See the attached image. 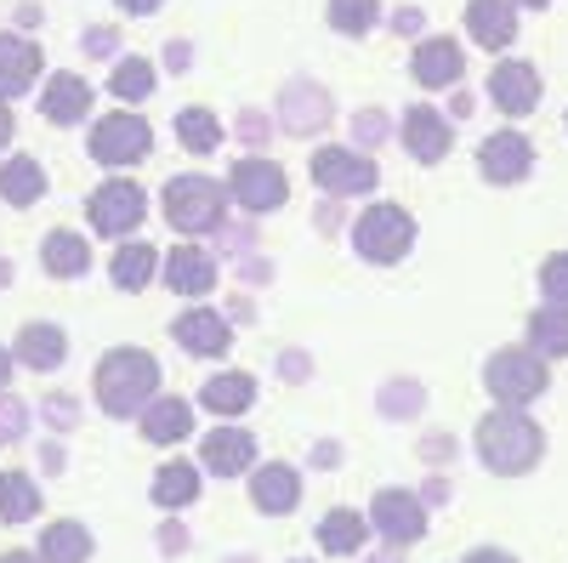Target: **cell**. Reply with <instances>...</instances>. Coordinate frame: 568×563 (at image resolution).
Segmentation results:
<instances>
[{
	"mask_svg": "<svg viewBox=\"0 0 568 563\" xmlns=\"http://www.w3.org/2000/svg\"><path fill=\"white\" fill-rule=\"evenodd\" d=\"M478 171L489 182H524L535 171V149H529V137L524 131H489L484 137V149H478Z\"/></svg>",
	"mask_w": 568,
	"mask_h": 563,
	"instance_id": "cell-11",
	"label": "cell"
},
{
	"mask_svg": "<svg viewBox=\"0 0 568 563\" xmlns=\"http://www.w3.org/2000/svg\"><path fill=\"white\" fill-rule=\"evenodd\" d=\"M353 137H358V143H369V149H375V143H382V137H387V120L375 114V109H364V114L353 120Z\"/></svg>",
	"mask_w": 568,
	"mask_h": 563,
	"instance_id": "cell-39",
	"label": "cell"
},
{
	"mask_svg": "<svg viewBox=\"0 0 568 563\" xmlns=\"http://www.w3.org/2000/svg\"><path fill=\"white\" fill-rule=\"evenodd\" d=\"M85 217H91V228H98L103 240H125V233L149 217V200H142L136 182L114 177V182H98V194L85 200Z\"/></svg>",
	"mask_w": 568,
	"mask_h": 563,
	"instance_id": "cell-8",
	"label": "cell"
},
{
	"mask_svg": "<svg viewBox=\"0 0 568 563\" xmlns=\"http://www.w3.org/2000/svg\"><path fill=\"white\" fill-rule=\"evenodd\" d=\"M40 268L58 273V279H80L91 268V245L80 240L74 228H58V233H45V240H40Z\"/></svg>",
	"mask_w": 568,
	"mask_h": 563,
	"instance_id": "cell-24",
	"label": "cell"
},
{
	"mask_svg": "<svg viewBox=\"0 0 568 563\" xmlns=\"http://www.w3.org/2000/svg\"><path fill=\"white\" fill-rule=\"evenodd\" d=\"M375 563H398V557H393V552H382V557H375Z\"/></svg>",
	"mask_w": 568,
	"mask_h": 563,
	"instance_id": "cell-52",
	"label": "cell"
},
{
	"mask_svg": "<svg viewBox=\"0 0 568 563\" xmlns=\"http://www.w3.org/2000/svg\"><path fill=\"white\" fill-rule=\"evenodd\" d=\"M478 455H484L489 473L524 479L529 466L546 455V433L535 428L524 410H506V404H500V410H489V415L478 421Z\"/></svg>",
	"mask_w": 568,
	"mask_h": 563,
	"instance_id": "cell-2",
	"label": "cell"
},
{
	"mask_svg": "<svg viewBox=\"0 0 568 563\" xmlns=\"http://www.w3.org/2000/svg\"><path fill=\"white\" fill-rule=\"evenodd\" d=\"M353 245H358L364 262L393 268V262H404L409 245H415V217H409L404 205H369V211L353 222Z\"/></svg>",
	"mask_w": 568,
	"mask_h": 563,
	"instance_id": "cell-5",
	"label": "cell"
},
{
	"mask_svg": "<svg viewBox=\"0 0 568 563\" xmlns=\"http://www.w3.org/2000/svg\"><path fill=\"white\" fill-rule=\"evenodd\" d=\"M449 114H455V120H466V114H471V98H466V91H455V98H449Z\"/></svg>",
	"mask_w": 568,
	"mask_h": 563,
	"instance_id": "cell-45",
	"label": "cell"
},
{
	"mask_svg": "<svg viewBox=\"0 0 568 563\" xmlns=\"http://www.w3.org/2000/svg\"><path fill=\"white\" fill-rule=\"evenodd\" d=\"M529 348L540 359H562L568 353V308L562 302H546L535 319H529Z\"/></svg>",
	"mask_w": 568,
	"mask_h": 563,
	"instance_id": "cell-31",
	"label": "cell"
},
{
	"mask_svg": "<svg viewBox=\"0 0 568 563\" xmlns=\"http://www.w3.org/2000/svg\"><path fill=\"white\" fill-rule=\"evenodd\" d=\"M187 433H194V410H187V399H154L149 410H142V439L149 444H182Z\"/></svg>",
	"mask_w": 568,
	"mask_h": 563,
	"instance_id": "cell-23",
	"label": "cell"
},
{
	"mask_svg": "<svg viewBox=\"0 0 568 563\" xmlns=\"http://www.w3.org/2000/svg\"><path fill=\"white\" fill-rule=\"evenodd\" d=\"M540 291H546V302H562L568 308V251H557V257L540 262Z\"/></svg>",
	"mask_w": 568,
	"mask_h": 563,
	"instance_id": "cell-37",
	"label": "cell"
},
{
	"mask_svg": "<svg viewBox=\"0 0 568 563\" xmlns=\"http://www.w3.org/2000/svg\"><path fill=\"white\" fill-rule=\"evenodd\" d=\"M40 466H52V473H58V466H63V450H58V444H45V450H40Z\"/></svg>",
	"mask_w": 568,
	"mask_h": 563,
	"instance_id": "cell-46",
	"label": "cell"
},
{
	"mask_svg": "<svg viewBox=\"0 0 568 563\" xmlns=\"http://www.w3.org/2000/svg\"><path fill=\"white\" fill-rule=\"evenodd\" d=\"M364 535H369V530H364V512H353V506L324 512V524H318V546H324V552H336V557L358 552Z\"/></svg>",
	"mask_w": 568,
	"mask_h": 563,
	"instance_id": "cell-30",
	"label": "cell"
},
{
	"mask_svg": "<svg viewBox=\"0 0 568 563\" xmlns=\"http://www.w3.org/2000/svg\"><path fill=\"white\" fill-rule=\"evenodd\" d=\"M40 512V490L23 473H0V519L7 524H29Z\"/></svg>",
	"mask_w": 568,
	"mask_h": 563,
	"instance_id": "cell-34",
	"label": "cell"
},
{
	"mask_svg": "<svg viewBox=\"0 0 568 563\" xmlns=\"http://www.w3.org/2000/svg\"><path fill=\"white\" fill-rule=\"evenodd\" d=\"M18 359L29 364V370H58L63 359H69V336L58 331V324H23L18 331Z\"/></svg>",
	"mask_w": 568,
	"mask_h": 563,
	"instance_id": "cell-25",
	"label": "cell"
},
{
	"mask_svg": "<svg viewBox=\"0 0 568 563\" xmlns=\"http://www.w3.org/2000/svg\"><path fill=\"white\" fill-rule=\"evenodd\" d=\"M23 433H29V404L7 393L0 399V444H18Z\"/></svg>",
	"mask_w": 568,
	"mask_h": 563,
	"instance_id": "cell-38",
	"label": "cell"
},
{
	"mask_svg": "<svg viewBox=\"0 0 568 563\" xmlns=\"http://www.w3.org/2000/svg\"><path fill=\"white\" fill-rule=\"evenodd\" d=\"M34 80H40V46L23 34H0V103L23 98Z\"/></svg>",
	"mask_w": 568,
	"mask_h": 563,
	"instance_id": "cell-16",
	"label": "cell"
},
{
	"mask_svg": "<svg viewBox=\"0 0 568 563\" xmlns=\"http://www.w3.org/2000/svg\"><path fill=\"white\" fill-rule=\"evenodd\" d=\"M7 375H12V353L0 348V388H7Z\"/></svg>",
	"mask_w": 568,
	"mask_h": 563,
	"instance_id": "cell-48",
	"label": "cell"
},
{
	"mask_svg": "<svg viewBox=\"0 0 568 563\" xmlns=\"http://www.w3.org/2000/svg\"><path fill=\"white\" fill-rule=\"evenodd\" d=\"M154 273H160V251H154L149 240H131V245H120V251H114V262H109V279H114L120 291H142Z\"/></svg>",
	"mask_w": 568,
	"mask_h": 563,
	"instance_id": "cell-28",
	"label": "cell"
},
{
	"mask_svg": "<svg viewBox=\"0 0 568 563\" xmlns=\"http://www.w3.org/2000/svg\"><path fill=\"white\" fill-rule=\"evenodd\" d=\"M45 421H52V428H74V399H45Z\"/></svg>",
	"mask_w": 568,
	"mask_h": 563,
	"instance_id": "cell-40",
	"label": "cell"
},
{
	"mask_svg": "<svg viewBox=\"0 0 568 563\" xmlns=\"http://www.w3.org/2000/svg\"><path fill=\"white\" fill-rule=\"evenodd\" d=\"M369 524L382 530L393 546H409V541L426 535V506L409 490H382V495H375V506H369Z\"/></svg>",
	"mask_w": 568,
	"mask_h": 563,
	"instance_id": "cell-12",
	"label": "cell"
},
{
	"mask_svg": "<svg viewBox=\"0 0 568 563\" xmlns=\"http://www.w3.org/2000/svg\"><path fill=\"white\" fill-rule=\"evenodd\" d=\"M114 7H120V12H131V18H149V12H160V7H165V0H114Z\"/></svg>",
	"mask_w": 568,
	"mask_h": 563,
	"instance_id": "cell-42",
	"label": "cell"
},
{
	"mask_svg": "<svg viewBox=\"0 0 568 563\" xmlns=\"http://www.w3.org/2000/svg\"><path fill=\"white\" fill-rule=\"evenodd\" d=\"M200 495V466L187 461H165L154 473V506H187Z\"/></svg>",
	"mask_w": 568,
	"mask_h": 563,
	"instance_id": "cell-32",
	"label": "cell"
},
{
	"mask_svg": "<svg viewBox=\"0 0 568 563\" xmlns=\"http://www.w3.org/2000/svg\"><path fill=\"white\" fill-rule=\"evenodd\" d=\"M307 171H313V182L324 188V194H336V200L369 194V188L382 182L375 160H369V154H358V149H313Z\"/></svg>",
	"mask_w": 568,
	"mask_h": 563,
	"instance_id": "cell-7",
	"label": "cell"
},
{
	"mask_svg": "<svg viewBox=\"0 0 568 563\" xmlns=\"http://www.w3.org/2000/svg\"><path fill=\"white\" fill-rule=\"evenodd\" d=\"M466 29H471L478 46H489V52H506V46L517 40L511 0H466Z\"/></svg>",
	"mask_w": 568,
	"mask_h": 563,
	"instance_id": "cell-18",
	"label": "cell"
},
{
	"mask_svg": "<svg viewBox=\"0 0 568 563\" xmlns=\"http://www.w3.org/2000/svg\"><path fill=\"white\" fill-rule=\"evenodd\" d=\"M85 109H91V86L80 74H52V80H45L40 114L52 125H74V120H85Z\"/></svg>",
	"mask_w": 568,
	"mask_h": 563,
	"instance_id": "cell-21",
	"label": "cell"
},
{
	"mask_svg": "<svg viewBox=\"0 0 568 563\" xmlns=\"http://www.w3.org/2000/svg\"><path fill=\"white\" fill-rule=\"evenodd\" d=\"M91 557V530L74 519H58L40 530V563H85Z\"/></svg>",
	"mask_w": 568,
	"mask_h": 563,
	"instance_id": "cell-26",
	"label": "cell"
},
{
	"mask_svg": "<svg viewBox=\"0 0 568 563\" xmlns=\"http://www.w3.org/2000/svg\"><path fill=\"white\" fill-rule=\"evenodd\" d=\"M489 103L500 109V114H511V120H524V114H535L540 109V69L535 63H495V74H489Z\"/></svg>",
	"mask_w": 568,
	"mask_h": 563,
	"instance_id": "cell-10",
	"label": "cell"
},
{
	"mask_svg": "<svg viewBox=\"0 0 568 563\" xmlns=\"http://www.w3.org/2000/svg\"><path fill=\"white\" fill-rule=\"evenodd\" d=\"M160 268H165V285H171L176 296H205V291L216 285V262H211L200 245H176Z\"/></svg>",
	"mask_w": 568,
	"mask_h": 563,
	"instance_id": "cell-20",
	"label": "cell"
},
{
	"mask_svg": "<svg viewBox=\"0 0 568 563\" xmlns=\"http://www.w3.org/2000/svg\"><path fill=\"white\" fill-rule=\"evenodd\" d=\"M227 194L233 205H245V211H278L284 200H291V177H284L273 160H233L227 171Z\"/></svg>",
	"mask_w": 568,
	"mask_h": 563,
	"instance_id": "cell-9",
	"label": "cell"
},
{
	"mask_svg": "<svg viewBox=\"0 0 568 563\" xmlns=\"http://www.w3.org/2000/svg\"><path fill=\"white\" fill-rule=\"evenodd\" d=\"M85 52H114V29H85Z\"/></svg>",
	"mask_w": 568,
	"mask_h": 563,
	"instance_id": "cell-41",
	"label": "cell"
},
{
	"mask_svg": "<svg viewBox=\"0 0 568 563\" xmlns=\"http://www.w3.org/2000/svg\"><path fill=\"white\" fill-rule=\"evenodd\" d=\"M109 91H114L120 103H142L154 91V63L149 58H120L114 74H109Z\"/></svg>",
	"mask_w": 568,
	"mask_h": 563,
	"instance_id": "cell-36",
	"label": "cell"
},
{
	"mask_svg": "<svg viewBox=\"0 0 568 563\" xmlns=\"http://www.w3.org/2000/svg\"><path fill=\"white\" fill-rule=\"evenodd\" d=\"M251 501H256V512H296V501H302V479H296V466H284V461H273V466H256L251 473Z\"/></svg>",
	"mask_w": 568,
	"mask_h": 563,
	"instance_id": "cell-19",
	"label": "cell"
},
{
	"mask_svg": "<svg viewBox=\"0 0 568 563\" xmlns=\"http://www.w3.org/2000/svg\"><path fill=\"white\" fill-rule=\"evenodd\" d=\"M318 120H329V98H324L318 86L296 80L291 91H284V103H278V125L284 131H313Z\"/></svg>",
	"mask_w": 568,
	"mask_h": 563,
	"instance_id": "cell-27",
	"label": "cell"
},
{
	"mask_svg": "<svg viewBox=\"0 0 568 563\" xmlns=\"http://www.w3.org/2000/svg\"><path fill=\"white\" fill-rule=\"evenodd\" d=\"M404 149H409L420 165H438V160L455 149V131H449V120H444L438 109L415 103V109L404 114Z\"/></svg>",
	"mask_w": 568,
	"mask_h": 563,
	"instance_id": "cell-14",
	"label": "cell"
},
{
	"mask_svg": "<svg viewBox=\"0 0 568 563\" xmlns=\"http://www.w3.org/2000/svg\"><path fill=\"white\" fill-rule=\"evenodd\" d=\"M85 149H91V160H98V165L125 171V165H136V160H149L154 131H149V120H142V114H103L98 125H91Z\"/></svg>",
	"mask_w": 568,
	"mask_h": 563,
	"instance_id": "cell-6",
	"label": "cell"
},
{
	"mask_svg": "<svg viewBox=\"0 0 568 563\" xmlns=\"http://www.w3.org/2000/svg\"><path fill=\"white\" fill-rule=\"evenodd\" d=\"M484 388H489L506 410H524V404H535V399L551 388V370H546V359H540L535 348H500V353H489V364H484Z\"/></svg>",
	"mask_w": 568,
	"mask_h": 563,
	"instance_id": "cell-3",
	"label": "cell"
},
{
	"mask_svg": "<svg viewBox=\"0 0 568 563\" xmlns=\"http://www.w3.org/2000/svg\"><path fill=\"white\" fill-rule=\"evenodd\" d=\"M517 7H551V0H517Z\"/></svg>",
	"mask_w": 568,
	"mask_h": 563,
	"instance_id": "cell-51",
	"label": "cell"
},
{
	"mask_svg": "<svg viewBox=\"0 0 568 563\" xmlns=\"http://www.w3.org/2000/svg\"><path fill=\"white\" fill-rule=\"evenodd\" d=\"M324 18H329L336 34H369L375 23H382V0H329Z\"/></svg>",
	"mask_w": 568,
	"mask_h": 563,
	"instance_id": "cell-35",
	"label": "cell"
},
{
	"mask_svg": "<svg viewBox=\"0 0 568 563\" xmlns=\"http://www.w3.org/2000/svg\"><path fill=\"white\" fill-rule=\"evenodd\" d=\"M222 217H227V188L222 182H211V177H171L165 182V222L176 228V233H211V228H222Z\"/></svg>",
	"mask_w": 568,
	"mask_h": 563,
	"instance_id": "cell-4",
	"label": "cell"
},
{
	"mask_svg": "<svg viewBox=\"0 0 568 563\" xmlns=\"http://www.w3.org/2000/svg\"><path fill=\"white\" fill-rule=\"evenodd\" d=\"M466 563H517V557L500 552V546H478V552H466Z\"/></svg>",
	"mask_w": 568,
	"mask_h": 563,
	"instance_id": "cell-43",
	"label": "cell"
},
{
	"mask_svg": "<svg viewBox=\"0 0 568 563\" xmlns=\"http://www.w3.org/2000/svg\"><path fill=\"white\" fill-rule=\"evenodd\" d=\"M0 563H40V557H29V552H7V557H0Z\"/></svg>",
	"mask_w": 568,
	"mask_h": 563,
	"instance_id": "cell-49",
	"label": "cell"
},
{
	"mask_svg": "<svg viewBox=\"0 0 568 563\" xmlns=\"http://www.w3.org/2000/svg\"><path fill=\"white\" fill-rule=\"evenodd\" d=\"M171 336H176L182 353H200V359H216V353H227V342H233L227 319L211 313V308H187V313L171 324Z\"/></svg>",
	"mask_w": 568,
	"mask_h": 563,
	"instance_id": "cell-15",
	"label": "cell"
},
{
	"mask_svg": "<svg viewBox=\"0 0 568 563\" xmlns=\"http://www.w3.org/2000/svg\"><path fill=\"white\" fill-rule=\"evenodd\" d=\"M7 137H12V109L0 103V149H7Z\"/></svg>",
	"mask_w": 568,
	"mask_h": 563,
	"instance_id": "cell-47",
	"label": "cell"
},
{
	"mask_svg": "<svg viewBox=\"0 0 568 563\" xmlns=\"http://www.w3.org/2000/svg\"><path fill=\"white\" fill-rule=\"evenodd\" d=\"M200 466L205 473H216V479H233V473H251L256 466V439L245 433V428H216V433H205V444H200Z\"/></svg>",
	"mask_w": 568,
	"mask_h": 563,
	"instance_id": "cell-13",
	"label": "cell"
},
{
	"mask_svg": "<svg viewBox=\"0 0 568 563\" xmlns=\"http://www.w3.org/2000/svg\"><path fill=\"white\" fill-rule=\"evenodd\" d=\"M154 393H160V364H154V353L114 348V353L98 359V404H103L114 421L142 415V410L154 404Z\"/></svg>",
	"mask_w": 568,
	"mask_h": 563,
	"instance_id": "cell-1",
	"label": "cell"
},
{
	"mask_svg": "<svg viewBox=\"0 0 568 563\" xmlns=\"http://www.w3.org/2000/svg\"><path fill=\"white\" fill-rule=\"evenodd\" d=\"M176 143L194 149V154H216V149H222L216 114H211V109H182V114H176Z\"/></svg>",
	"mask_w": 568,
	"mask_h": 563,
	"instance_id": "cell-33",
	"label": "cell"
},
{
	"mask_svg": "<svg viewBox=\"0 0 568 563\" xmlns=\"http://www.w3.org/2000/svg\"><path fill=\"white\" fill-rule=\"evenodd\" d=\"M200 404H205L211 415H222V421H233V415H245V410L256 404V375H245V370H227V375H211V382L200 388Z\"/></svg>",
	"mask_w": 568,
	"mask_h": 563,
	"instance_id": "cell-22",
	"label": "cell"
},
{
	"mask_svg": "<svg viewBox=\"0 0 568 563\" xmlns=\"http://www.w3.org/2000/svg\"><path fill=\"white\" fill-rule=\"evenodd\" d=\"M460 69H466V58H460V46L455 40H420L415 46V58H409V74H415V86H426V91H438V86H455L460 80Z\"/></svg>",
	"mask_w": 568,
	"mask_h": 563,
	"instance_id": "cell-17",
	"label": "cell"
},
{
	"mask_svg": "<svg viewBox=\"0 0 568 563\" xmlns=\"http://www.w3.org/2000/svg\"><path fill=\"white\" fill-rule=\"evenodd\" d=\"M187 58H194V52H187L182 40H171V52H165V63H171V69H187Z\"/></svg>",
	"mask_w": 568,
	"mask_h": 563,
	"instance_id": "cell-44",
	"label": "cell"
},
{
	"mask_svg": "<svg viewBox=\"0 0 568 563\" xmlns=\"http://www.w3.org/2000/svg\"><path fill=\"white\" fill-rule=\"evenodd\" d=\"M45 194V171L29 160V154H12L7 165H0V200H7V205H34Z\"/></svg>",
	"mask_w": 568,
	"mask_h": 563,
	"instance_id": "cell-29",
	"label": "cell"
},
{
	"mask_svg": "<svg viewBox=\"0 0 568 563\" xmlns=\"http://www.w3.org/2000/svg\"><path fill=\"white\" fill-rule=\"evenodd\" d=\"M0 285H12V262H0Z\"/></svg>",
	"mask_w": 568,
	"mask_h": 563,
	"instance_id": "cell-50",
	"label": "cell"
}]
</instances>
